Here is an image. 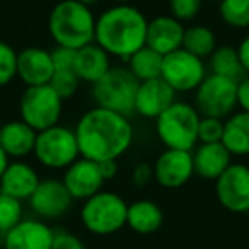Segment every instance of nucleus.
<instances>
[{
    "instance_id": "obj_1",
    "label": "nucleus",
    "mask_w": 249,
    "mask_h": 249,
    "mask_svg": "<svg viewBox=\"0 0 249 249\" xmlns=\"http://www.w3.org/2000/svg\"><path fill=\"white\" fill-rule=\"evenodd\" d=\"M73 132L80 157L94 162L118 160L133 143V124L130 118L99 106L86 111L79 118Z\"/></svg>"
},
{
    "instance_id": "obj_2",
    "label": "nucleus",
    "mask_w": 249,
    "mask_h": 249,
    "mask_svg": "<svg viewBox=\"0 0 249 249\" xmlns=\"http://www.w3.org/2000/svg\"><path fill=\"white\" fill-rule=\"evenodd\" d=\"M149 21L132 4H114L96 18L94 43L109 56L128 60L145 46Z\"/></svg>"
},
{
    "instance_id": "obj_3",
    "label": "nucleus",
    "mask_w": 249,
    "mask_h": 249,
    "mask_svg": "<svg viewBox=\"0 0 249 249\" xmlns=\"http://www.w3.org/2000/svg\"><path fill=\"white\" fill-rule=\"evenodd\" d=\"M48 33L56 46L79 50L94 43L96 16L77 0H60L50 11Z\"/></svg>"
},
{
    "instance_id": "obj_4",
    "label": "nucleus",
    "mask_w": 249,
    "mask_h": 249,
    "mask_svg": "<svg viewBox=\"0 0 249 249\" xmlns=\"http://www.w3.org/2000/svg\"><path fill=\"white\" fill-rule=\"evenodd\" d=\"M201 114L193 104L174 101L156 120V133L166 149L193 152L198 145V124Z\"/></svg>"
},
{
    "instance_id": "obj_5",
    "label": "nucleus",
    "mask_w": 249,
    "mask_h": 249,
    "mask_svg": "<svg viewBox=\"0 0 249 249\" xmlns=\"http://www.w3.org/2000/svg\"><path fill=\"white\" fill-rule=\"evenodd\" d=\"M139 80L126 67H111V70L92 84V97L96 104L104 109L128 116L133 114Z\"/></svg>"
},
{
    "instance_id": "obj_6",
    "label": "nucleus",
    "mask_w": 249,
    "mask_h": 249,
    "mask_svg": "<svg viewBox=\"0 0 249 249\" xmlns=\"http://www.w3.org/2000/svg\"><path fill=\"white\" fill-rule=\"evenodd\" d=\"M128 203L113 191H99L87 198L80 210L84 227L96 235H109L126 225Z\"/></svg>"
},
{
    "instance_id": "obj_7",
    "label": "nucleus",
    "mask_w": 249,
    "mask_h": 249,
    "mask_svg": "<svg viewBox=\"0 0 249 249\" xmlns=\"http://www.w3.org/2000/svg\"><path fill=\"white\" fill-rule=\"evenodd\" d=\"M33 156L48 169H67L80 157L75 132L60 123L38 132Z\"/></svg>"
},
{
    "instance_id": "obj_8",
    "label": "nucleus",
    "mask_w": 249,
    "mask_h": 249,
    "mask_svg": "<svg viewBox=\"0 0 249 249\" xmlns=\"http://www.w3.org/2000/svg\"><path fill=\"white\" fill-rule=\"evenodd\" d=\"M63 111V99L50 87H26L19 101V114L26 124L36 132H43L58 124Z\"/></svg>"
},
{
    "instance_id": "obj_9",
    "label": "nucleus",
    "mask_w": 249,
    "mask_h": 249,
    "mask_svg": "<svg viewBox=\"0 0 249 249\" xmlns=\"http://www.w3.org/2000/svg\"><path fill=\"white\" fill-rule=\"evenodd\" d=\"M195 107L201 116L229 118L237 107V82L208 73L195 90Z\"/></svg>"
},
{
    "instance_id": "obj_10",
    "label": "nucleus",
    "mask_w": 249,
    "mask_h": 249,
    "mask_svg": "<svg viewBox=\"0 0 249 249\" xmlns=\"http://www.w3.org/2000/svg\"><path fill=\"white\" fill-rule=\"evenodd\" d=\"M207 75L205 60L191 55L184 48L164 56L160 79L166 80L174 92H193Z\"/></svg>"
},
{
    "instance_id": "obj_11",
    "label": "nucleus",
    "mask_w": 249,
    "mask_h": 249,
    "mask_svg": "<svg viewBox=\"0 0 249 249\" xmlns=\"http://www.w3.org/2000/svg\"><path fill=\"white\" fill-rule=\"evenodd\" d=\"M215 195L225 210L232 213L249 212V167L246 164H231L215 181Z\"/></svg>"
},
{
    "instance_id": "obj_12",
    "label": "nucleus",
    "mask_w": 249,
    "mask_h": 249,
    "mask_svg": "<svg viewBox=\"0 0 249 249\" xmlns=\"http://www.w3.org/2000/svg\"><path fill=\"white\" fill-rule=\"evenodd\" d=\"M154 179L162 188L176 190L193 178V154L188 150L166 149L154 162Z\"/></svg>"
},
{
    "instance_id": "obj_13",
    "label": "nucleus",
    "mask_w": 249,
    "mask_h": 249,
    "mask_svg": "<svg viewBox=\"0 0 249 249\" xmlns=\"http://www.w3.org/2000/svg\"><path fill=\"white\" fill-rule=\"evenodd\" d=\"M73 198L67 191L62 179H43L29 198L31 208L45 220L60 218L72 207Z\"/></svg>"
},
{
    "instance_id": "obj_14",
    "label": "nucleus",
    "mask_w": 249,
    "mask_h": 249,
    "mask_svg": "<svg viewBox=\"0 0 249 249\" xmlns=\"http://www.w3.org/2000/svg\"><path fill=\"white\" fill-rule=\"evenodd\" d=\"M62 181L73 200L84 201L99 193L103 184L106 183L101 174L99 164L84 157H79L75 162L67 167Z\"/></svg>"
},
{
    "instance_id": "obj_15",
    "label": "nucleus",
    "mask_w": 249,
    "mask_h": 249,
    "mask_svg": "<svg viewBox=\"0 0 249 249\" xmlns=\"http://www.w3.org/2000/svg\"><path fill=\"white\" fill-rule=\"evenodd\" d=\"M176 101V92L166 80L154 79L139 84L133 113L145 120H157Z\"/></svg>"
},
{
    "instance_id": "obj_16",
    "label": "nucleus",
    "mask_w": 249,
    "mask_h": 249,
    "mask_svg": "<svg viewBox=\"0 0 249 249\" xmlns=\"http://www.w3.org/2000/svg\"><path fill=\"white\" fill-rule=\"evenodd\" d=\"M55 73L52 52L39 46H28L18 52V77L26 87L46 86Z\"/></svg>"
},
{
    "instance_id": "obj_17",
    "label": "nucleus",
    "mask_w": 249,
    "mask_h": 249,
    "mask_svg": "<svg viewBox=\"0 0 249 249\" xmlns=\"http://www.w3.org/2000/svg\"><path fill=\"white\" fill-rule=\"evenodd\" d=\"M55 231L36 218L21 220L4 234V249H52Z\"/></svg>"
},
{
    "instance_id": "obj_18",
    "label": "nucleus",
    "mask_w": 249,
    "mask_h": 249,
    "mask_svg": "<svg viewBox=\"0 0 249 249\" xmlns=\"http://www.w3.org/2000/svg\"><path fill=\"white\" fill-rule=\"evenodd\" d=\"M184 26L173 16H157L147 26L145 45L162 56L183 48Z\"/></svg>"
},
{
    "instance_id": "obj_19",
    "label": "nucleus",
    "mask_w": 249,
    "mask_h": 249,
    "mask_svg": "<svg viewBox=\"0 0 249 249\" xmlns=\"http://www.w3.org/2000/svg\"><path fill=\"white\" fill-rule=\"evenodd\" d=\"M193 154L195 174L201 179L217 181L232 164V156L222 142L198 143Z\"/></svg>"
},
{
    "instance_id": "obj_20",
    "label": "nucleus",
    "mask_w": 249,
    "mask_h": 249,
    "mask_svg": "<svg viewBox=\"0 0 249 249\" xmlns=\"http://www.w3.org/2000/svg\"><path fill=\"white\" fill-rule=\"evenodd\" d=\"M39 176L31 164L24 160L9 162L4 176L0 179V193H5L16 200H29L39 184Z\"/></svg>"
},
{
    "instance_id": "obj_21",
    "label": "nucleus",
    "mask_w": 249,
    "mask_h": 249,
    "mask_svg": "<svg viewBox=\"0 0 249 249\" xmlns=\"http://www.w3.org/2000/svg\"><path fill=\"white\" fill-rule=\"evenodd\" d=\"M36 135L38 132L33 130L29 124L19 120H11L0 126V147L9 157L21 160L22 157L31 156L35 150Z\"/></svg>"
},
{
    "instance_id": "obj_22",
    "label": "nucleus",
    "mask_w": 249,
    "mask_h": 249,
    "mask_svg": "<svg viewBox=\"0 0 249 249\" xmlns=\"http://www.w3.org/2000/svg\"><path fill=\"white\" fill-rule=\"evenodd\" d=\"M111 56L97 43H90L75 52L73 72L80 82L96 84L111 70Z\"/></svg>"
},
{
    "instance_id": "obj_23",
    "label": "nucleus",
    "mask_w": 249,
    "mask_h": 249,
    "mask_svg": "<svg viewBox=\"0 0 249 249\" xmlns=\"http://www.w3.org/2000/svg\"><path fill=\"white\" fill-rule=\"evenodd\" d=\"M164 222L162 208L152 200H137L128 205L126 225L137 234H154Z\"/></svg>"
},
{
    "instance_id": "obj_24",
    "label": "nucleus",
    "mask_w": 249,
    "mask_h": 249,
    "mask_svg": "<svg viewBox=\"0 0 249 249\" xmlns=\"http://www.w3.org/2000/svg\"><path fill=\"white\" fill-rule=\"evenodd\" d=\"M222 143L231 156H249V113L239 109L225 118Z\"/></svg>"
},
{
    "instance_id": "obj_25",
    "label": "nucleus",
    "mask_w": 249,
    "mask_h": 249,
    "mask_svg": "<svg viewBox=\"0 0 249 249\" xmlns=\"http://www.w3.org/2000/svg\"><path fill=\"white\" fill-rule=\"evenodd\" d=\"M128 67L126 69L133 73L139 82H145V80L159 79L162 73V62L164 56L160 53L154 52L149 46H143L139 52H135L128 60Z\"/></svg>"
},
{
    "instance_id": "obj_26",
    "label": "nucleus",
    "mask_w": 249,
    "mask_h": 249,
    "mask_svg": "<svg viewBox=\"0 0 249 249\" xmlns=\"http://www.w3.org/2000/svg\"><path fill=\"white\" fill-rule=\"evenodd\" d=\"M210 73H215V75L225 77V79L231 80H242L246 77L244 67L241 63V58H239L237 48H232V46H217L213 53L210 55Z\"/></svg>"
},
{
    "instance_id": "obj_27",
    "label": "nucleus",
    "mask_w": 249,
    "mask_h": 249,
    "mask_svg": "<svg viewBox=\"0 0 249 249\" xmlns=\"http://www.w3.org/2000/svg\"><path fill=\"white\" fill-rule=\"evenodd\" d=\"M183 48L191 55L205 60L210 58L212 53L217 50V38L210 28L201 24H195L184 29Z\"/></svg>"
},
{
    "instance_id": "obj_28",
    "label": "nucleus",
    "mask_w": 249,
    "mask_h": 249,
    "mask_svg": "<svg viewBox=\"0 0 249 249\" xmlns=\"http://www.w3.org/2000/svg\"><path fill=\"white\" fill-rule=\"evenodd\" d=\"M218 16L231 28H249V0H222L218 4Z\"/></svg>"
},
{
    "instance_id": "obj_29",
    "label": "nucleus",
    "mask_w": 249,
    "mask_h": 249,
    "mask_svg": "<svg viewBox=\"0 0 249 249\" xmlns=\"http://www.w3.org/2000/svg\"><path fill=\"white\" fill-rule=\"evenodd\" d=\"M22 220V203L5 193H0V232L7 234Z\"/></svg>"
},
{
    "instance_id": "obj_30",
    "label": "nucleus",
    "mask_w": 249,
    "mask_h": 249,
    "mask_svg": "<svg viewBox=\"0 0 249 249\" xmlns=\"http://www.w3.org/2000/svg\"><path fill=\"white\" fill-rule=\"evenodd\" d=\"M80 86V79L73 70H56L50 80V87L62 97L63 101L75 96Z\"/></svg>"
},
{
    "instance_id": "obj_31",
    "label": "nucleus",
    "mask_w": 249,
    "mask_h": 249,
    "mask_svg": "<svg viewBox=\"0 0 249 249\" xmlns=\"http://www.w3.org/2000/svg\"><path fill=\"white\" fill-rule=\"evenodd\" d=\"M18 77V52L9 43L0 41V87H5Z\"/></svg>"
},
{
    "instance_id": "obj_32",
    "label": "nucleus",
    "mask_w": 249,
    "mask_h": 249,
    "mask_svg": "<svg viewBox=\"0 0 249 249\" xmlns=\"http://www.w3.org/2000/svg\"><path fill=\"white\" fill-rule=\"evenodd\" d=\"M224 121L220 118L201 116L198 124V143H215L222 142L224 137Z\"/></svg>"
},
{
    "instance_id": "obj_33",
    "label": "nucleus",
    "mask_w": 249,
    "mask_h": 249,
    "mask_svg": "<svg viewBox=\"0 0 249 249\" xmlns=\"http://www.w3.org/2000/svg\"><path fill=\"white\" fill-rule=\"evenodd\" d=\"M203 0H169V11L179 22H190L198 18Z\"/></svg>"
},
{
    "instance_id": "obj_34",
    "label": "nucleus",
    "mask_w": 249,
    "mask_h": 249,
    "mask_svg": "<svg viewBox=\"0 0 249 249\" xmlns=\"http://www.w3.org/2000/svg\"><path fill=\"white\" fill-rule=\"evenodd\" d=\"M75 52L77 50H70L65 48V46H55V50H52V60L55 72L56 70H73Z\"/></svg>"
},
{
    "instance_id": "obj_35",
    "label": "nucleus",
    "mask_w": 249,
    "mask_h": 249,
    "mask_svg": "<svg viewBox=\"0 0 249 249\" xmlns=\"http://www.w3.org/2000/svg\"><path fill=\"white\" fill-rule=\"evenodd\" d=\"M52 249H86L84 242L75 234H70L67 231H55Z\"/></svg>"
},
{
    "instance_id": "obj_36",
    "label": "nucleus",
    "mask_w": 249,
    "mask_h": 249,
    "mask_svg": "<svg viewBox=\"0 0 249 249\" xmlns=\"http://www.w3.org/2000/svg\"><path fill=\"white\" fill-rule=\"evenodd\" d=\"M154 178V167L150 166L149 162H140L133 167L132 173V183L135 184L137 188H143L152 181Z\"/></svg>"
},
{
    "instance_id": "obj_37",
    "label": "nucleus",
    "mask_w": 249,
    "mask_h": 249,
    "mask_svg": "<svg viewBox=\"0 0 249 249\" xmlns=\"http://www.w3.org/2000/svg\"><path fill=\"white\" fill-rule=\"evenodd\" d=\"M237 106L249 113V75L237 82Z\"/></svg>"
},
{
    "instance_id": "obj_38",
    "label": "nucleus",
    "mask_w": 249,
    "mask_h": 249,
    "mask_svg": "<svg viewBox=\"0 0 249 249\" xmlns=\"http://www.w3.org/2000/svg\"><path fill=\"white\" fill-rule=\"evenodd\" d=\"M237 53H239V58H241L242 67H244L246 75H249V35L239 43Z\"/></svg>"
},
{
    "instance_id": "obj_39",
    "label": "nucleus",
    "mask_w": 249,
    "mask_h": 249,
    "mask_svg": "<svg viewBox=\"0 0 249 249\" xmlns=\"http://www.w3.org/2000/svg\"><path fill=\"white\" fill-rule=\"evenodd\" d=\"M99 164L101 174H103L104 181L113 179L118 174V160H104V162H97Z\"/></svg>"
},
{
    "instance_id": "obj_40",
    "label": "nucleus",
    "mask_w": 249,
    "mask_h": 249,
    "mask_svg": "<svg viewBox=\"0 0 249 249\" xmlns=\"http://www.w3.org/2000/svg\"><path fill=\"white\" fill-rule=\"evenodd\" d=\"M9 162H11V157L7 156V154L4 152V149L0 147V179H2V176H4L5 169H7Z\"/></svg>"
},
{
    "instance_id": "obj_41",
    "label": "nucleus",
    "mask_w": 249,
    "mask_h": 249,
    "mask_svg": "<svg viewBox=\"0 0 249 249\" xmlns=\"http://www.w3.org/2000/svg\"><path fill=\"white\" fill-rule=\"evenodd\" d=\"M77 2H80V4L87 5V7H90V5L97 4V2H99V0H77Z\"/></svg>"
},
{
    "instance_id": "obj_42",
    "label": "nucleus",
    "mask_w": 249,
    "mask_h": 249,
    "mask_svg": "<svg viewBox=\"0 0 249 249\" xmlns=\"http://www.w3.org/2000/svg\"><path fill=\"white\" fill-rule=\"evenodd\" d=\"M111 2H114V4H130L132 0H111Z\"/></svg>"
},
{
    "instance_id": "obj_43",
    "label": "nucleus",
    "mask_w": 249,
    "mask_h": 249,
    "mask_svg": "<svg viewBox=\"0 0 249 249\" xmlns=\"http://www.w3.org/2000/svg\"><path fill=\"white\" fill-rule=\"evenodd\" d=\"M208 2H217V4H220L222 0H208Z\"/></svg>"
},
{
    "instance_id": "obj_44",
    "label": "nucleus",
    "mask_w": 249,
    "mask_h": 249,
    "mask_svg": "<svg viewBox=\"0 0 249 249\" xmlns=\"http://www.w3.org/2000/svg\"><path fill=\"white\" fill-rule=\"evenodd\" d=\"M0 126H2V124H0Z\"/></svg>"
}]
</instances>
